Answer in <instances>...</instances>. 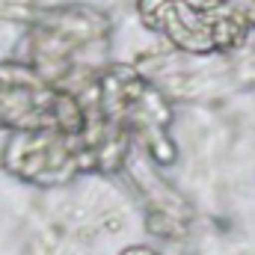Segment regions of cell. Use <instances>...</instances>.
<instances>
[{"label": "cell", "mask_w": 255, "mask_h": 255, "mask_svg": "<svg viewBox=\"0 0 255 255\" xmlns=\"http://www.w3.org/2000/svg\"><path fill=\"white\" fill-rule=\"evenodd\" d=\"M139 15L193 54L241 45L255 30V0H139Z\"/></svg>", "instance_id": "cell-1"}]
</instances>
